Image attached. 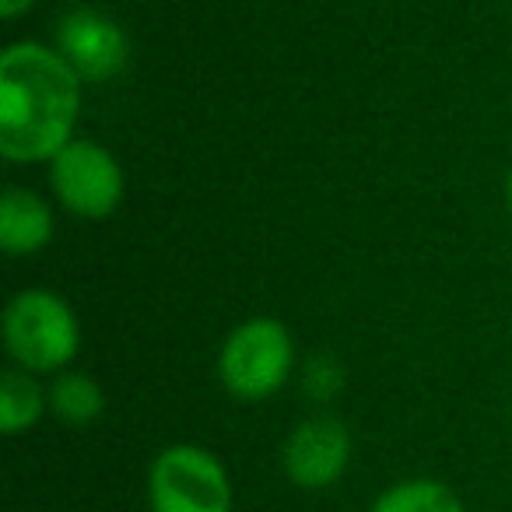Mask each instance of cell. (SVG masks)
I'll return each mask as SVG.
<instances>
[{
    "instance_id": "5b68a950",
    "label": "cell",
    "mask_w": 512,
    "mask_h": 512,
    "mask_svg": "<svg viewBox=\"0 0 512 512\" xmlns=\"http://www.w3.org/2000/svg\"><path fill=\"white\" fill-rule=\"evenodd\" d=\"M50 186L71 214L102 221L123 200V169L109 148L92 137H74L50 158Z\"/></svg>"
},
{
    "instance_id": "7a4b0ae2",
    "label": "cell",
    "mask_w": 512,
    "mask_h": 512,
    "mask_svg": "<svg viewBox=\"0 0 512 512\" xmlns=\"http://www.w3.org/2000/svg\"><path fill=\"white\" fill-rule=\"evenodd\" d=\"M4 348L18 369L32 376L64 372L81 348V327L71 302L46 288L18 292L4 306Z\"/></svg>"
},
{
    "instance_id": "4fadbf2b",
    "label": "cell",
    "mask_w": 512,
    "mask_h": 512,
    "mask_svg": "<svg viewBox=\"0 0 512 512\" xmlns=\"http://www.w3.org/2000/svg\"><path fill=\"white\" fill-rule=\"evenodd\" d=\"M32 4H36V0H0V15L11 22V18H22L25 11L32 8Z\"/></svg>"
},
{
    "instance_id": "6da1fadb",
    "label": "cell",
    "mask_w": 512,
    "mask_h": 512,
    "mask_svg": "<svg viewBox=\"0 0 512 512\" xmlns=\"http://www.w3.org/2000/svg\"><path fill=\"white\" fill-rule=\"evenodd\" d=\"M74 67L53 46L11 43L0 53V155L8 162H50L74 141L81 109Z\"/></svg>"
},
{
    "instance_id": "5bb4252c",
    "label": "cell",
    "mask_w": 512,
    "mask_h": 512,
    "mask_svg": "<svg viewBox=\"0 0 512 512\" xmlns=\"http://www.w3.org/2000/svg\"><path fill=\"white\" fill-rule=\"evenodd\" d=\"M505 200H509V211H512V169H509V176H505Z\"/></svg>"
},
{
    "instance_id": "30bf717a",
    "label": "cell",
    "mask_w": 512,
    "mask_h": 512,
    "mask_svg": "<svg viewBox=\"0 0 512 512\" xmlns=\"http://www.w3.org/2000/svg\"><path fill=\"white\" fill-rule=\"evenodd\" d=\"M46 397H50V411L57 414L64 425H92L106 411V393L85 372H57L50 386H46Z\"/></svg>"
},
{
    "instance_id": "ba28073f",
    "label": "cell",
    "mask_w": 512,
    "mask_h": 512,
    "mask_svg": "<svg viewBox=\"0 0 512 512\" xmlns=\"http://www.w3.org/2000/svg\"><path fill=\"white\" fill-rule=\"evenodd\" d=\"M57 218L39 193L8 186L0 197V249L8 256H36L53 242Z\"/></svg>"
},
{
    "instance_id": "7c38bea8",
    "label": "cell",
    "mask_w": 512,
    "mask_h": 512,
    "mask_svg": "<svg viewBox=\"0 0 512 512\" xmlns=\"http://www.w3.org/2000/svg\"><path fill=\"white\" fill-rule=\"evenodd\" d=\"M341 386H344V372L334 358L330 355L309 358L306 372H302V393H306L309 400L327 404V400H334L337 393H341Z\"/></svg>"
},
{
    "instance_id": "8992f818",
    "label": "cell",
    "mask_w": 512,
    "mask_h": 512,
    "mask_svg": "<svg viewBox=\"0 0 512 512\" xmlns=\"http://www.w3.org/2000/svg\"><path fill=\"white\" fill-rule=\"evenodd\" d=\"M53 50L74 67L81 81H109L127 67V32L99 8H71L53 29Z\"/></svg>"
},
{
    "instance_id": "277c9868",
    "label": "cell",
    "mask_w": 512,
    "mask_h": 512,
    "mask_svg": "<svg viewBox=\"0 0 512 512\" xmlns=\"http://www.w3.org/2000/svg\"><path fill=\"white\" fill-rule=\"evenodd\" d=\"M151 512H232V477L204 446L176 442L151 460Z\"/></svg>"
},
{
    "instance_id": "3957f363",
    "label": "cell",
    "mask_w": 512,
    "mask_h": 512,
    "mask_svg": "<svg viewBox=\"0 0 512 512\" xmlns=\"http://www.w3.org/2000/svg\"><path fill=\"white\" fill-rule=\"evenodd\" d=\"M295 369V341L271 316H253L225 337L218 351V379L235 400L260 404L288 383Z\"/></svg>"
},
{
    "instance_id": "8fae6325",
    "label": "cell",
    "mask_w": 512,
    "mask_h": 512,
    "mask_svg": "<svg viewBox=\"0 0 512 512\" xmlns=\"http://www.w3.org/2000/svg\"><path fill=\"white\" fill-rule=\"evenodd\" d=\"M369 512H463V502L435 477H407L379 491Z\"/></svg>"
},
{
    "instance_id": "52a82bcc",
    "label": "cell",
    "mask_w": 512,
    "mask_h": 512,
    "mask_svg": "<svg viewBox=\"0 0 512 512\" xmlns=\"http://www.w3.org/2000/svg\"><path fill=\"white\" fill-rule=\"evenodd\" d=\"M351 463V435L344 421L330 414L306 418L288 432L281 446V467L302 491H323L344 477Z\"/></svg>"
},
{
    "instance_id": "9c48e42d",
    "label": "cell",
    "mask_w": 512,
    "mask_h": 512,
    "mask_svg": "<svg viewBox=\"0 0 512 512\" xmlns=\"http://www.w3.org/2000/svg\"><path fill=\"white\" fill-rule=\"evenodd\" d=\"M50 411V397L36 383V376L25 369H8L0 376V432L22 435L39 425V418Z\"/></svg>"
}]
</instances>
